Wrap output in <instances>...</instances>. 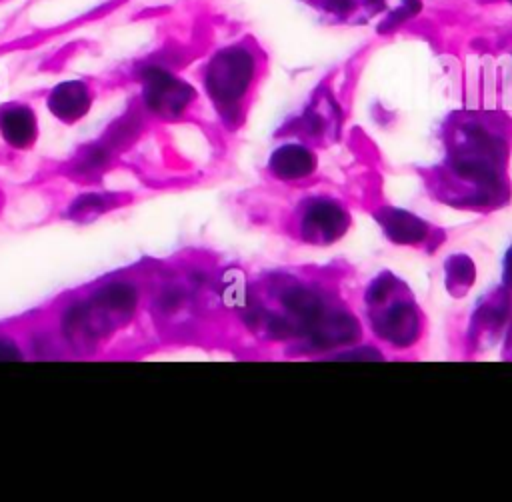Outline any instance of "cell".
<instances>
[{"label":"cell","mask_w":512,"mask_h":502,"mask_svg":"<svg viewBox=\"0 0 512 502\" xmlns=\"http://www.w3.org/2000/svg\"><path fill=\"white\" fill-rule=\"evenodd\" d=\"M254 72L252 56L242 48H226L218 52L206 72V90L212 100L230 106L246 92Z\"/></svg>","instance_id":"1"},{"label":"cell","mask_w":512,"mask_h":502,"mask_svg":"<svg viewBox=\"0 0 512 502\" xmlns=\"http://www.w3.org/2000/svg\"><path fill=\"white\" fill-rule=\"evenodd\" d=\"M192 88L162 68L144 70V102L162 116H176L192 100Z\"/></svg>","instance_id":"2"},{"label":"cell","mask_w":512,"mask_h":502,"mask_svg":"<svg viewBox=\"0 0 512 502\" xmlns=\"http://www.w3.org/2000/svg\"><path fill=\"white\" fill-rule=\"evenodd\" d=\"M48 106L60 120L74 122L82 118L90 108L88 88L82 82H62L50 92Z\"/></svg>","instance_id":"3"},{"label":"cell","mask_w":512,"mask_h":502,"mask_svg":"<svg viewBox=\"0 0 512 502\" xmlns=\"http://www.w3.org/2000/svg\"><path fill=\"white\" fill-rule=\"evenodd\" d=\"M0 130L8 144L24 148L36 138V118L26 106H10L0 114Z\"/></svg>","instance_id":"4"},{"label":"cell","mask_w":512,"mask_h":502,"mask_svg":"<svg viewBox=\"0 0 512 502\" xmlns=\"http://www.w3.org/2000/svg\"><path fill=\"white\" fill-rule=\"evenodd\" d=\"M270 168L278 178H300L314 168V156L302 146H284L274 152Z\"/></svg>","instance_id":"5"},{"label":"cell","mask_w":512,"mask_h":502,"mask_svg":"<svg viewBox=\"0 0 512 502\" xmlns=\"http://www.w3.org/2000/svg\"><path fill=\"white\" fill-rule=\"evenodd\" d=\"M344 212L340 208H336L334 204H316L310 208L308 216H306V232H312V236L322 234L324 240H332L334 236H338L344 228Z\"/></svg>","instance_id":"6"},{"label":"cell","mask_w":512,"mask_h":502,"mask_svg":"<svg viewBox=\"0 0 512 502\" xmlns=\"http://www.w3.org/2000/svg\"><path fill=\"white\" fill-rule=\"evenodd\" d=\"M94 304L98 306L100 312L122 314V312H130L134 308L136 294L128 284H112L98 292V296L94 298Z\"/></svg>","instance_id":"7"},{"label":"cell","mask_w":512,"mask_h":502,"mask_svg":"<svg viewBox=\"0 0 512 502\" xmlns=\"http://www.w3.org/2000/svg\"><path fill=\"white\" fill-rule=\"evenodd\" d=\"M386 230L398 242H416L424 234V224L406 212H390Z\"/></svg>","instance_id":"8"},{"label":"cell","mask_w":512,"mask_h":502,"mask_svg":"<svg viewBox=\"0 0 512 502\" xmlns=\"http://www.w3.org/2000/svg\"><path fill=\"white\" fill-rule=\"evenodd\" d=\"M104 198L102 196H82L70 210L74 218H88L94 214H100L104 210Z\"/></svg>","instance_id":"9"},{"label":"cell","mask_w":512,"mask_h":502,"mask_svg":"<svg viewBox=\"0 0 512 502\" xmlns=\"http://www.w3.org/2000/svg\"><path fill=\"white\" fill-rule=\"evenodd\" d=\"M420 10V0H402V4L384 20V24L380 26V30H388L400 22H404L406 18L414 16Z\"/></svg>","instance_id":"10"},{"label":"cell","mask_w":512,"mask_h":502,"mask_svg":"<svg viewBox=\"0 0 512 502\" xmlns=\"http://www.w3.org/2000/svg\"><path fill=\"white\" fill-rule=\"evenodd\" d=\"M20 356V352L16 350L14 344L0 340V360H16Z\"/></svg>","instance_id":"11"},{"label":"cell","mask_w":512,"mask_h":502,"mask_svg":"<svg viewBox=\"0 0 512 502\" xmlns=\"http://www.w3.org/2000/svg\"><path fill=\"white\" fill-rule=\"evenodd\" d=\"M320 4L326 10H346L350 6V0H312Z\"/></svg>","instance_id":"12"}]
</instances>
